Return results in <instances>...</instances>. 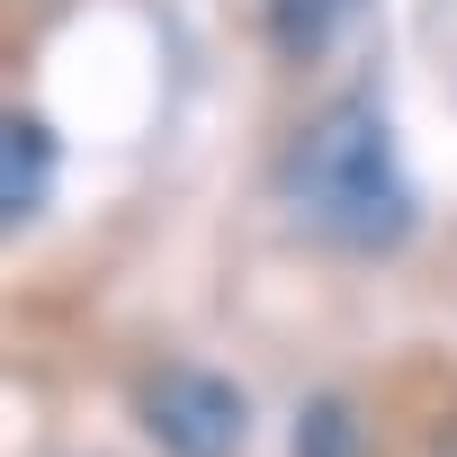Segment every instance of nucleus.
<instances>
[{
    "mask_svg": "<svg viewBox=\"0 0 457 457\" xmlns=\"http://www.w3.org/2000/svg\"><path fill=\"white\" fill-rule=\"evenodd\" d=\"M287 206L323 243H341L359 261H377V252H395L412 234V188H403V162H395V135H386L377 99H341L296 135Z\"/></svg>",
    "mask_w": 457,
    "mask_h": 457,
    "instance_id": "1",
    "label": "nucleus"
},
{
    "mask_svg": "<svg viewBox=\"0 0 457 457\" xmlns=\"http://www.w3.org/2000/svg\"><path fill=\"white\" fill-rule=\"evenodd\" d=\"M135 412L153 430L162 457H243L252 439V403L234 395V377H215V368H153L135 386Z\"/></svg>",
    "mask_w": 457,
    "mask_h": 457,
    "instance_id": "2",
    "label": "nucleus"
},
{
    "mask_svg": "<svg viewBox=\"0 0 457 457\" xmlns=\"http://www.w3.org/2000/svg\"><path fill=\"white\" fill-rule=\"evenodd\" d=\"M46 188H54V135L28 108H10V117H0V215L28 224L46 206Z\"/></svg>",
    "mask_w": 457,
    "mask_h": 457,
    "instance_id": "3",
    "label": "nucleus"
},
{
    "mask_svg": "<svg viewBox=\"0 0 457 457\" xmlns=\"http://www.w3.org/2000/svg\"><path fill=\"white\" fill-rule=\"evenodd\" d=\"M368 10V0H261V19H270V46L287 54V63H314L350 19Z\"/></svg>",
    "mask_w": 457,
    "mask_h": 457,
    "instance_id": "4",
    "label": "nucleus"
},
{
    "mask_svg": "<svg viewBox=\"0 0 457 457\" xmlns=\"http://www.w3.org/2000/svg\"><path fill=\"white\" fill-rule=\"evenodd\" d=\"M350 448H359V430H350L341 395H314L305 421H296V457H350Z\"/></svg>",
    "mask_w": 457,
    "mask_h": 457,
    "instance_id": "5",
    "label": "nucleus"
},
{
    "mask_svg": "<svg viewBox=\"0 0 457 457\" xmlns=\"http://www.w3.org/2000/svg\"><path fill=\"white\" fill-rule=\"evenodd\" d=\"M430 457H457V421H448V430H439V448H430Z\"/></svg>",
    "mask_w": 457,
    "mask_h": 457,
    "instance_id": "6",
    "label": "nucleus"
}]
</instances>
